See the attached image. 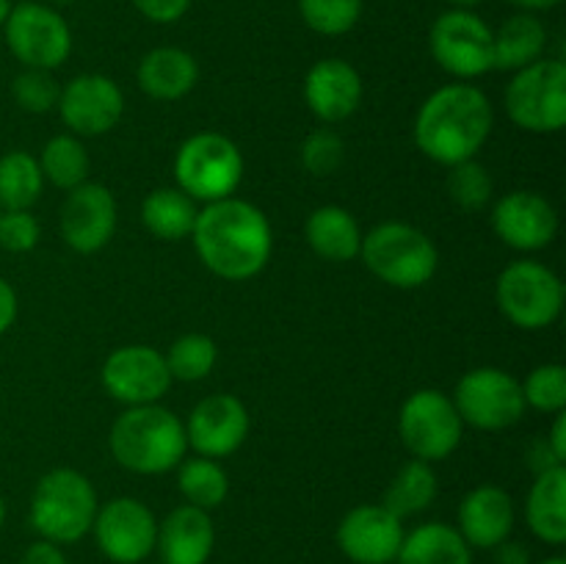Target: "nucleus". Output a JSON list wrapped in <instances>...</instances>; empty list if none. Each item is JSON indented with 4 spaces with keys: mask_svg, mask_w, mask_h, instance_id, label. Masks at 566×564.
I'll return each instance as SVG.
<instances>
[{
    "mask_svg": "<svg viewBox=\"0 0 566 564\" xmlns=\"http://www.w3.org/2000/svg\"><path fill=\"white\" fill-rule=\"evenodd\" d=\"M492 48H495V70L517 72L534 64L545 55L547 28L536 14L520 11L509 17L497 31H492Z\"/></svg>",
    "mask_w": 566,
    "mask_h": 564,
    "instance_id": "obj_26",
    "label": "nucleus"
},
{
    "mask_svg": "<svg viewBox=\"0 0 566 564\" xmlns=\"http://www.w3.org/2000/svg\"><path fill=\"white\" fill-rule=\"evenodd\" d=\"M398 564H473V547L457 525L423 523L403 534Z\"/></svg>",
    "mask_w": 566,
    "mask_h": 564,
    "instance_id": "obj_27",
    "label": "nucleus"
},
{
    "mask_svg": "<svg viewBox=\"0 0 566 564\" xmlns=\"http://www.w3.org/2000/svg\"><path fill=\"white\" fill-rule=\"evenodd\" d=\"M514 501L506 490L495 484H481L470 490L459 503V534L470 547L492 551L509 540L514 531Z\"/></svg>",
    "mask_w": 566,
    "mask_h": 564,
    "instance_id": "obj_21",
    "label": "nucleus"
},
{
    "mask_svg": "<svg viewBox=\"0 0 566 564\" xmlns=\"http://www.w3.org/2000/svg\"><path fill=\"white\" fill-rule=\"evenodd\" d=\"M429 50L437 64L459 81H473L495 70L492 28L470 9H451L437 17Z\"/></svg>",
    "mask_w": 566,
    "mask_h": 564,
    "instance_id": "obj_12",
    "label": "nucleus"
},
{
    "mask_svg": "<svg viewBox=\"0 0 566 564\" xmlns=\"http://www.w3.org/2000/svg\"><path fill=\"white\" fill-rule=\"evenodd\" d=\"M437 498V473L423 459H409L396 479L390 481L385 492V506L396 518H412V514L426 512Z\"/></svg>",
    "mask_w": 566,
    "mask_h": 564,
    "instance_id": "obj_29",
    "label": "nucleus"
},
{
    "mask_svg": "<svg viewBox=\"0 0 566 564\" xmlns=\"http://www.w3.org/2000/svg\"><path fill=\"white\" fill-rule=\"evenodd\" d=\"M3 33L11 55L25 70L53 72L72 53V31L64 17L36 0H22L11 6Z\"/></svg>",
    "mask_w": 566,
    "mask_h": 564,
    "instance_id": "obj_11",
    "label": "nucleus"
},
{
    "mask_svg": "<svg viewBox=\"0 0 566 564\" xmlns=\"http://www.w3.org/2000/svg\"><path fill=\"white\" fill-rule=\"evenodd\" d=\"M3 523H6V501L3 495H0V529H3Z\"/></svg>",
    "mask_w": 566,
    "mask_h": 564,
    "instance_id": "obj_48",
    "label": "nucleus"
},
{
    "mask_svg": "<svg viewBox=\"0 0 566 564\" xmlns=\"http://www.w3.org/2000/svg\"><path fill=\"white\" fill-rule=\"evenodd\" d=\"M448 3H451L453 9H473V6L484 3V0H448Z\"/></svg>",
    "mask_w": 566,
    "mask_h": 564,
    "instance_id": "obj_46",
    "label": "nucleus"
},
{
    "mask_svg": "<svg viewBox=\"0 0 566 564\" xmlns=\"http://www.w3.org/2000/svg\"><path fill=\"white\" fill-rule=\"evenodd\" d=\"M9 11H11V0H0V28H3L6 20H9Z\"/></svg>",
    "mask_w": 566,
    "mask_h": 564,
    "instance_id": "obj_47",
    "label": "nucleus"
},
{
    "mask_svg": "<svg viewBox=\"0 0 566 564\" xmlns=\"http://www.w3.org/2000/svg\"><path fill=\"white\" fill-rule=\"evenodd\" d=\"M304 238L318 258L329 263H348L359 258L363 249V230L357 219L340 205H321L307 216Z\"/></svg>",
    "mask_w": 566,
    "mask_h": 564,
    "instance_id": "obj_25",
    "label": "nucleus"
},
{
    "mask_svg": "<svg viewBox=\"0 0 566 564\" xmlns=\"http://www.w3.org/2000/svg\"><path fill=\"white\" fill-rule=\"evenodd\" d=\"M180 473H177V487H180L182 498L191 506L205 509V512H213L230 495V476L221 468L219 459L208 457H193L182 459Z\"/></svg>",
    "mask_w": 566,
    "mask_h": 564,
    "instance_id": "obj_31",
    "label": "nucleus"
},
{
    "mask_svg": "<svg viewBox=\"0 0 566 564\" xmlns=\"http://www.w3.org/2000/svg\"><path fill=\"white\" fill-rule=\"evenodd\" d=\"M363 77L348 61L321 59L304 77V100L326 125L348 119L363 103Z\"/></svg>",
    "mask_w": 566,
    "mask_h": 564,
    "instance_id": "obj_20",
    "label": "nucleus"
},
{
    "mask_svg": "<svg viewBox=\"0 0 566 564\" xmlns=\"http://www.w3.org/2000/svg\"><path fill=\"white\" fill-rule=\"evenodd\" d=\"M103 387L127 407H142V404H158L169 393L171 374L166 365L164 352L153 346H122L111 352L103 363Z\"/></svg>",
    "mask_w": 566,
    "mask_h": 564,
    "instance_id": "obj_14",
    "label": "nucleus"
},
{
    "mask_svg": "<svg viewBox=\"0 0 566 564\" xmlns=\"http://www.w3.org/2000/svg\"><path fill=\"white\" fill-rule=\"evenodd\" d=\"M453 407H457L462 424L481 431L509 429L528 409L517 376L503 368H492V365L468 370L459 379Z\"/></svg>",
    "mask_w": 566,
    "mask_h": 564,
    "instance_id": "obj_10",
    "label": "nucleus"
},
{
    "mask_svg": "<svg viewBox=\"0 0 566 564\" xmlns=\"http://www.w3.org/2000/svg\"><path fill=\"white\" fill-rule=\"evenodd\" d=\"M61 236L77 254H94L116 232V199L103 182H81L61 205Z\"/></svg>",
    "mask_w": 566,
    "mask_h": 564,
    "instance_id": "obj_19",
    "label": "nucleus"
},
{
    "mask_svg": "<svg viewBox=\"0 0 566 564\" xmlns=\"http://www.w3.org/2000/svg\"><path fill=\"white\" fill-rule=\"evenodd\" d=\"M495 553V564H531V553L523 542L503 540L501 545L492 547Z\"/></svg>",
    "mask_w": 566,
    "mask_h": 564,
    "instance_id": "obj_43",
    "label": "nucleus"
},
{
    "mask_svg": "<svg viewBox=\"0 0 566 564\" xmlns=\"http://www.w3.org/2000/svg\"><path fill=\"white\" fill-rule=\"evenodd\" d=\"M166 365H169L171 379L180 382H202L210 376L216 359H219V348H216L213 337L202 335V332H188L180 335L164 354Z\"/></svg>",
    "mask_w": 566,
    "mask_h": 564,
    "instance_id": "obj_33",
    "label": "nucleus"
},
{
    "mask_svg": "<svg viewBox=\"0 0 566 564\" xmlns=\"http://www.w3.org/2000/svg\"><path fill=\"white\" fill-rule=\"evenodd\" d=\"M133 6L149 22L169 25V22H177L186 17V11L191 9V0H133Z\"/></svg>",
    "mask_w": 566,
    "mask_h": 564,
    "instance_id": "obj_40",
    "label": "nucleus"
},
{
    "mask_svg": "<svg viewBox=\"0 0 566 564\" xmlns=\"http://www.w3.org/2000/svg\"><path fill=\"white\" fill-rule=\"evenodd\" d=\"M464 424L453 398L442 390H418L398 412V435L415 459L434 464L448 459L462 442Z\"/></svg>",
    "mask_w": 566,
    "mask_h": 564,
    "instance_id": "obj_9",
    "label": "nucleus"
},
{
    "mask_svg": "<svg viewBox=\"0 0 566 564\" xmlns=\"http://www.w3.org/2000/svg\"><path fill=\"white\" fill-rule=\"evenodd\" d=\"M136 81L147 97L171 103V100L186 97L197 86L199 64L182 48H171V44L169 48H155L138 61Z\"/></svg>",
    "mask_w": 566,
    "mask_h": 564,
    "instance_id": "obj_23",
    "label": "nucleus"
},
{
    "mask_svg": "<svg viewBox=\"0 0 566 564\" xmlns=\"http://www.w3.org/2000/svg\"><path fill=\"white\" fill-rule=\"evenodd\" d=\"M36 160L44 180L53 182L55 188H64V191H72L88 177V153L81 138L72 136V133H59V136L50 138Z\"/></svg>",
    "mask_w": 566,
    "mask_h": 564,
    "instance_id": "obj_32",
    "label": "nucleus"
},
{
    "mask_svg": "<svg viewBox=\"0 0 566 564\" xmlns=\"http://www.w3.org/2000/svg\"><path fill=\"white\" fill-rule=\"evenodd\" d=\"M547 446H551L553 457L564 464L566 462V415L564 412L556 415V424H553L551 437H547Z\"/></svg>",
    "mask_w": 566,
    "mask_h": 564,
    "instance_id": "obj_44",
    "label": "nucleus"
},
{
    "mask_svg": "<svg viewBox=\"0 0 566 564\" xmlns=\"http://www.w3.org/2000/svg\"><path fill=\"white\" fill-rule=\"evenodd\" d=\"M97 509V490L81 470L55 468L36 481L28 518L42 540L72 545L92 534Z\"/></svg>",
    "mask_w": 566,
    "mask_h": 564,
    "instance_id": "obj_4",
    "label": "nucleus"
},
{
    "mask_svg": "<svg viewBox=\"0 0 566 564\" xmlns=\"http://www.w3.org/2000/svg\"><path fill=\"white\" fill-rule=\"evenodd\" d=\"M495 302L520 330H545L558 321L564 310V282L551 265L536 260H514L497 276Z\"/></svg>",
    "mask_w": 566,
    "mask_h": 564,
    "instance_id": "obj_7",
    "label": "nucleus"
},
{
    "mask_svg": "<svg viewBox=\"0 0 566 564\" xmlns=\"http://www.w3.org/2000/svg\"><path fill=\"white\" fill-rule=\"evenodd\" d=\"M216 545V529L210 512L182 503L158 523L155 551L164 564H208Z\"/></svg>",
    "mask_w": 566,
    "mask_h": 564,
    "instance_id": "obj_22",
    "label": "nucleus"
},
{
    "mask_svg": "<svg viewBox=\"0 0 566 564\" xmlns=\"http://www.w3.org/2000/svg\"><path fill=\"white\" fill-rule=\"evenodd\" d=\"M359 258L374 276L401 291L423 288L440 265L434 241L407 221H385L363 236Z\"/></svg>",
    "mask_w": 566,
    "mask_h": 564,
    "instance_id": "obj_5",
    "label": "nucleus"
},
{
    "mask_svg": "<svg viewBox=\"0 0 566 564\" xmlns=\"http://www.w3.org/2000/svg\"><path fill=\"white\" fill-rule=\"evenodd\" d=\"M177 188L193 202H219L232 197L243 180V155L224 133H193L175 155Z\"/></svg>",
    "mask_w": 566,
    "mask_h": 564,
    "instance_id": "obj_6",
    "label": "nucleus"
},
{
    "mask_svg": "<svg viewBox=\"0 0 566 564\" xmlns=\"http://www.w3.org/2000/svg\"><path fill=\"white\" fill-rule=\"evenodd\" d=\"M506 114L520 130L558 133L566 125V64L539 59L514 72L506 86Z\"/></svg>",
    "mask_w": 566,
    "mask_h": 564,
    "instance_id": "obj_8",
    "label": "nucleus"
},
{
    "mask_svg": "<svg viewBox=\"0 0 566 564\" xmlns=\"http://www.w3.org/2000/svg\"><path fill=\"white\" fill-rule=\"evenodd\" d=\"M403 534V520L385 503H363L337 525V547L354 564H392L401 551Z\"/></svg>",
    "mask_w": 566,
    "mask_h": 564,
    "instance_id": "obj_16",
    "label": "nucleus"
},
{
    "mask_svg": "<svg viewBox=\"0 0 566 564\" xmlns=\"http://www.w3.org/2000/svg\"><path fill=\"white\" fill-rule=\"evenodd\" d=\"M44 188L39 160L25 149H11L0 158V210H31Z\"/></svg>",
    "mask_w": 566,
    "mask_h": 564,
    "instance_id": "obj_30",
    "label": "nucleus"
},
{
    "mask_svg": "<svg viewBox=\"0 0 566 564\" xmlns=\"http://www.w3.org/2000/svg\"><path fill=\"white\" fill-rule=\"evenodd\" d=\"M520 385L525 407L545 415H558L566 409V368L562 363L536 365Z\"/></svg>",
    "mask_w": 566,
    "mask_h": 564,
    "instance_id": "obj_34",
    "label": "nucleus"
},
{
    "mask_svg": "<svg viewBox=\"0 0 566 564\" xmlns=\"http://www.w3.org/2000/svg\"><path fill=\"white\" fill-rule=\"evenodd\" d=\"M448 194H451L453 205H459L462 210H481L492 202L495 182H492L490 169L473 158L451 166V171H448Z\"/></svg>",
    "mask_w": 566,
    "mask_h": 564,
    "instance_id": "obj_36",
    "label": "nucleus"
},
{
    "mask_svg": "<svg viewBox=\"0 0 566 564\" xmlns=\"http://www.w3.org/2000/svg\"><path fill=\"white\" fill-rule=\"evenodd\" d=\"M92 534L99 553L114 564H142L155 551L158 520L138 498H114L97 509Z\"/></svg>",
    "mask_w": 566,
    "mask_h": 564,
    "instance_id": "obj_13",
    "label": "nucleus"
},
{
    "mask_svg": "<svg viewBox=\"0 0 566 564\" xmlns=\"http://www.w3.org/2000/svg\"><path fill=\"white\" fill-rule=\"evenodd\" d=\"M11 94L28 114H48L59 105L61 86L50 70H22L11 81Z\"/></svg>",
    "mask_w": 566,
    "mask_h": 564,
    "instance_id": "obj_37",
    "label": "nucleus"
},
{
    "mask_svg": "<svg viewBox=\"0 0 566 564\" xmlns=\"http://www.w3.org/2000/svg\"><path fill=\"white\" fill-rule=\"evenodd\" d=\"M514 6H520L523 11H528V14H536V11H547V9H556L562 0H512Z\"/></svg>",
    "mask_w": 566,
    "mask_h": 564,
    "instance_id": "obj_45",
    "label": "nucleus"
},
{
    "mask_svg": "<svg viewBox=\"0 0 566 564\" xmlns=\"http://www.w3.org/2000/svg\"><path fill=\"white\" fill-rule=\"evenodd\" d=\"M191 241L205 269L230 282L258 276L274 252V232L265 213L238 197L205 205L197 213Z\"/></svg>",
    "mask_w": 566,
    "mask_h": 564,
    "instance_id": "obj_1",
    "label": "nucleus"
},
{
    "mask_svg": "<svg viewBox=\"0 0 566 564\" xmlns=\"http://www.w3.org/2000/svg\"><path fill=\"white\" fill-rule=\"evenodd\" d=\"M539 564H566V558L564 556H551V558H545V562H539Z\"/></svg>",
    "mask_w": 566,
    "mask_h": 564,
    "instance_id": "obj_49",
    "label": "nucleus"
},
{
    "mask_svg": "<svg viewBox=\"0 0 566 564\" xmlns=\"http://www.w3.org/2000/svg\"><path fill=\"white\" fill-rule=\"evenodd\" d=\"M20 564H66V556L61 551V545H55V542L36 540L25 547Z\"/></svg>",
    "mask_w": 566,
    "mask_h": 564,
    "instance_id": "obj_41",
    "label": "nucleus"
},
{
    "mask_svg": "<svg viewBox=\"0 0 566 564\" xmlns=\"http://www.w3.org/2000/svg\"><path fill=\"white\" fill-rule=\"evenodd\" d=\"M20 3H22V0H20Z\"/></svg>",
    "mask_w": 566,
    "mask_h": 564,
    "instance_id": "obj_50",
    "label": "nucleus"
},
{
    "mask_svg": "<svg viewBox=\"0 0 566 564\" xmlns=\"http://www.w3.org/2000/svg\"><path fill=\"white\" fill-rule=\"evenodd\" d=\"M17 307H20V304H17L14 288H11L9 280H3V276H0V335L14 326Z\"/></svg>",
    "mask_w": 566,
    "mask_h": 564,
    "instance_id": "obj_42",
    "label": "nucleus"
},
{
    "mask_svg": "<svg viewBox=\"0 0 566 564\" xmlns=\"http://www.w3.org/2000/svg\"><path fill=\"white\" fill-rule=\"evenodd\" d=\"M525 520L534 531L536 540L547 545H564L566 542V468L556 464L536 473L531 484L528 501H525Z\"/></svg>",
    "mask_w": 566,
    "mask_h": 564,
    "instance_id": "obj_24",
    "label": "nucleus"
},
{
    "mask_svg": "<svg viewBox=\"0 0 566 564\" xmlns=\"http://www.w3.org/2000/svg\"><path fill=\"white\" fill-rule=\"evenodd\" d=\"M492 230L517 252H539L558 236V213L536 191H509L492 205Z\"/></svg>",
    "mask_w": 566,
    "mask_h": 564,
    "instance_id": "obj_17",
    "label": "nucleus"
},
{
    "mask_svg": "<svg viewBox=\"0 0 566 564\" xmlns=\"http://www.w3.org/2000/svg\"><path fill=\"white\" fill-rule=\"evenodd\" d=\"M39 221L31 210H0V247L6 252H31L39 243Z\"/></svg>",
    "mask_w": 566,
    "mask_h": 564,
    "instance_id": "obj_39",
    "label": "nucleus"
},
{
    "mask_svg": "<svg viewBox=\"0 0 566 564\" xmlns=\"http://www.w3.org/2000/svg\"><path fill=\"white\" fill-rule=\"evenodd\" d=\"M298 14L321 36H343L363 17V0H298Z\"/></svg>",
    "mask_w": 566,
    "mask_h": 564,
    "instance_id": "obj_35",
    "label": "nucleus"
},
{
    "mask_svg": "<svg viewBox=\"0 0 566 564\" xmlns=\"http://www.w3.org/2000/svg\"><path fill=\"white\" fill-rule=\"evenodd\" d=\"M302 166L315 177H326L332 171L340 169V164L346 160V144L329 127H321V130L310 133L302 144Z\"/></svg>",
    "mask_w": 566,
    "mask_h": 564,
    "instance_id": "obj_38",
    "label": "nucleus"
},
{
    "mask_svg": "<svg viewBox=\"0 0 566 564\" xmlns=\"http://www.w3.org/2000/svg\"><path fill=\"white\" fill-rule=\"evenodd\" d=\"M59 114L72 136H103L125 116V94L114 77L86 72L61 86Z\"/></svg>",
    "mask_w": 566,
    "mask_h": 564,
    "instance_id": "obj_15",
    "label": "nucleus"
},
{
    "mask_svg": "<svg viewBox=\"0 0 566 564\" xmlns=\"http://www.w3.org/2000/svg\"><path fill=\"white\" fill-rule=\"evenodd\" d=\"M111 453L130 473L160 476L186 459V424L160 404L127 407L111 426Z\"/></svg>",
    "mask_w": 566,
    "mask_h": 564,
    "instance_id": "obj_3",
    "label": "nucleus"
},
{
    "mask_svg": "<svg viewBox=\"0 0 566 564\" xmlns=\"http://www.w3.org/2000/svg\"><path fill=\"white\" fill-rule=\"evenodd\" d=\"M249 437V409L230 393H213L191 409L186 420L188 448L197 457L224 459L235 453Z\"/></svg>",
    "mask_w": 566,
    "mask_h": 564,
    "instance_id": "obj_18",
    "label": "nucleus"
},
{
    "mask_svg": "<svg viewBox=\"0 0 566 564\" xmlns=\"http://www.w3.org/2000/svg\"><path fill=\"white\" fill-rule=\"evenodd\" d=\"M197 202L180 188H155L142 202V224L160 241H182L197 224Z\"/></svg>",
    "mask_w": 566,
    "mask_h": 564,
    "instance_id": "obj_28",
    "label": "nucleus"
},
{
    "mask_svg": "<svg viewBox=\"0 0 566 564\" xmlns=\"http://www.w3.org/2000/svg\"><path fill=\"white\" fill-rule=\"evenodd\" d=\"M495 111L490 97L473 83H448L437 88L415 116V144L440 166L473 160L490 138Z\"/></svg>",
    "mask_w": 566,
    "mask_h": 564,
    "instance_id": "obj_2",
    "label": "nucleus"
}]
</instances>
